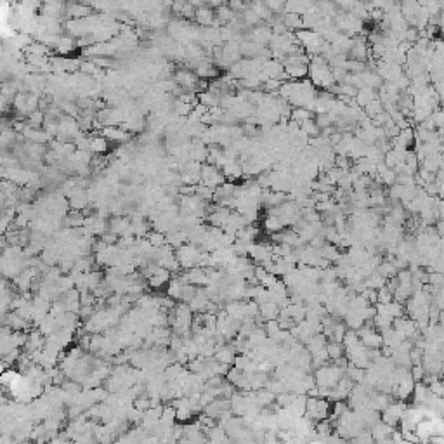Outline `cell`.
Returning <instances> with one entry per match:
<instances>
[{
	"mask_svg": "<svg viewBox=\"0 0 444 444\" xmlns=\"http://www.w3.org/2000/svg\"><path fill=\"white\" fill-rule=\"evenodd\" d=\"M281 18H283V23L286 24L288 30H302V28H304V18H302V14H297V12H283Z\"/></svg>",
	"mask_w": 444,
	"mask_h": 444,
	"instance_id": "obj_5",
	"label": "cell"
},
{
	"mask_svg": "<svg viewBox=\"0 0 444 444\" xmlns=\"http://www.w3.org/2000/svg\"><path fill=\"white\" fill-rule=\"evenodd\" d=\"M280 309L281 307L274 302V300H269L266 304H260V316L266 319V321H269V319H278Z\"/></svg>",
	"mask_w": 444,
	"mask_h": 444,
	"instance_id": "obj_8",
	"label": "cell"
},
{
	"mask_svg": "<svg viewBox=\"0 0 444 444\" xmlns=\"http://www.w3.org/2000/svg\"><path fill=\"white\" fill-rule=\"evenodd\" d=\"M327 351H328V356H330V359L337 361L338 357L344 356V352H346V347H344V344L342 342H335V340H330L327 346Z\"/></svg>",
	"mask_w": 444,
	"mask_h": 444,
	"instance_id": "obj_11",
	"label": "cell"
},
{
	"mask_svg": "<svg viewBox=\"0 0 444 444\" xmlns=\"http://www.w3.org/2000/svg\"><path fill=\"white\" fill-rule=\"evenodd\" d=\"M23 376V373L16 372V370H4V373H2V385L4 387H9L11 383H14L16 380H19Z\"/></svg>",
	"mask_w": 444,
	"mask_h": 444,
	"instance_id": "obj_14",
	"label": "cell"
},
{
	"mask_svg": "<svg viewBox=\"0 0 444 444\" xmlns=\"http://www.w3.org/2000/svg\"><path fill=\"white\" fill-rule=\"evenodd\" d=\"M201 2H203V5H207L210 9H219L226 4V0H201Z\"/></svg>",
	"mask_w": 444,
	"mask_h": 444,
	"instance_id": "obj_19",
	"label": "cell"
},
{
	"mask_svg": "<svg viewBox=\"0 0 444 444\" xmlns=\"http://www.w3.org/2000/svg\"><path fill=\"white\" fill-rule=\"evenodd\" d=\"M224 183H226V175L222 174L220 167H217L213 164H207V162L201 165V184L215 189V187L222 186Z\"/></svg>",
	"mask_w": 444,
	"mask_h": 444,
	"instance_id": "obj_1",
	"label": "cell"
},
{
	"mask_svg": "<svg viewBox=\"0 0 444 444\" xmlns=\"http://www.w3.org/2000/svg\"><path fill=\"white\" fill-rule=\"evenodd\" d=\"M378 97V92L375 91V89H372V87H363V89H359V92H357V95H356V104L357 106H361V108H365L366 104L368 103H372L373 99H376Z\"/></svg>",
	"mask_w": 444,
	"mask_h": 444,
	"instance_id": "obj_6",
	"label": "cell"
},
{
	"mask_svg": "<svg viewBox=\"0 0 444 444\" xmlns=\"http://www.w3.org/2000/svg\"><path fill=\"white\" fill-rule=\"evenodd\" d=\"M73 47H75V42H73L71 37H61V40H59V46H57V52L59 54H70L73 50Z\"/></svg>",
	"mask_w": 444,
	"mask_h": 444,
	"instance_id": "obj_16",
	"label": "cell"
},
{
	"mask_svg": "<svg viewBox=\"0 0 444 444\" xmlns=\"http://www.w3.org/2000/svg\"><path fill=\"white\" fill-rule=\"evenodd\" d=\"M285 228V222H283V219H281L280 215H273V213H267V217L264 219V229H266L267 233H280L281 229Z\"/></svg>",
	"mask_w": 444,
	"mask_h": 444,
	"instance_id": "obj_7",
	"label": "cell"
},
{
	"mask_svg": "<svg viewBox=\"0 0 444 444\" xmlns=\"http://www.w3.org/2000/svg\"><path fill=\"white\" fill-rule=\"evenodd\" d=\"M183 286H184V283L181 281V278L179 276L170 278L168 286H167V295L172 297L174 300H181V295H183Z\"/></svg>",
	"mask_w": 444,
	"mask_h": 444,
	"instance_id": "obj_9",
	"label": "cell"
},
{
	"mask_svg": "<svg viewBox=\"0 0 444 444\" xmlns=\"http://www.w3.org/2000/svg\"><path fill=\"white\" fill-rule=\"evenodd\" d=\"M394 432V427L385 423V421L380 420L378 423L372 427V434H373V439L378 441V443H383V441H391V434Z\"/></svg>",
	"mask_w": 444,
	"mask_h": 444,
	"instance_id": "obj_4",
	"label": "cell"
},
{
	"mask_svg": "<svg viewBox=\"0 0 444 444\" xmlns=\"http://www.w3.org/2000/svg\"><path fill=\"white\" fill-rule=\"evenodd\" d=\"M392 299H394V292L389 290L387 285L378 288V304H389V302H392Z\"/></svg>",
	"mask_w": 444,
	"mask_h": 444,
	"instance_id": "obj_17",
	"label": "cell"
},
{
	"mask_svg": "<svg viewBox=\"0 0 444 444\" xmlns=\"http://www.w3.org/2000/svg\"><path fill=\"white\" fill-rule=\"evenodd\" d=\"M441 373H444V363H443V370H441Z\"/></svg>",
	"mask_w": 444,
	"mask_h": 444,
	"instance_id": "obj_20",
	"label": "cell"
},
{
	"mask_svg": "<svg viewBox=\"0 0 444 444\" xmlns=\"http://www.w3.org/2000/svg\"><path fill=\"white\" fill-rule=\"evenodd\" d=\"M382 111H385V106H383L382 99L380 97L373 99L372 103H368L365 106V113H366V117H370V118H375L376 115H380Z\"/></svg>",
	"mask_w": 444,
	"mask_h": 444,
	"instance_id": "obj_12",
	"label": "cell"
},
{
	"mask_svg": "<svg viewBox=\"0 0 444 444\" xmlns=\"http://www.w3.org/2000/svg\"><path fill=\"white\" fill-rule=\"evenodd\" d=\"M264 2H266V5L274 12V14H278V12H285L286 0H264Z\"/></svg>",
	"mask_w": 444,
	"mask_h": 444,
	"instance_id": "obj_18",
	"label": "cell"
},
{
	"mask_svg": "<svg viewBox=\"0 0 444 444\" xmlns=\"http://www.w3.org/2000/svg\"><path fill=\"white\" fill-rule=\"evenodd\" d=\"M108 151V139L104 136H95L91 137V153H97L103 155Z\"/></svg>",
	"mask_w": 444,
	"mask_h": 444,
	"instance_id": "obj_10",
	"label": "cell"
},
{
	"mask_svg": "<svg viewBox=\"0 0 444 444\" xmlns=\"http://www.w3.org/2000/svg\"><path fill=\"white\" fill-rule=\"evenodd\" d=\"M148 239L151 241V245L153 247H156V248H160V247H164V245H167V234L165 233H162V231H151L148 234Z\"/></svg>",
	"mask_w": 444,
	"mask_h": 444,
	"instance_id": "obj_13",
	"label": "cell"
},
{
	"mask_svg": "<svg viewBox=\"0 0 444 444\" xmlns=\"http://www.w3.org/2000/svg\"><path fill=\"white\" fill-rule=\"evenodd\" d=\"M103 136L106 137V139L117 140V142H127V140L130 139V136H132V134L125 132V129H122V127L108 125V127H104V129H103Z\"/></svg>",
	"mask_w": 444,
	"mask_h": 444,
	"instance_id": "obj_3",
	"label": "cell"
},
{
	"mask_svg": "<svg viewBox=\"0 0 444 444\" xmlns=\"http://www.w3.org/2000/svg\"><path fill=\"white\" fill-rule=\"evenodd\" d=\"M194 21H196V24L201 28L215 24V9H210V7H207V5L198 7L196 14H194Z\"/></svg>",
	"mask_w": 444,
	"mask_h": 444,
	"instance_id": "obj_2",
	"label": "cell"
},
{
	"mask_svg": "<svg viewBox=\"0 0 444 444\" xmlns=\"http://www.w3.org/2000/svg\"><path fill=\"white\" fill-rule=\"evenodd\" d=\"M309 118H312L311 110H307V108H297V110L292 111L290 120H295V122L302 123V122H305V120H309Z\"/></svg>",
	"mask_w": 444,
	"mask_h": 444,
	"instance_id": "obj_15",
	"label": "cell"
}]
</instances>
